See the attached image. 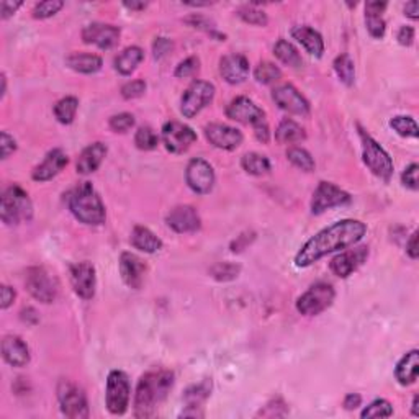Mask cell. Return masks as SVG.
I'll use <instances>...</instances> for the list:
<instances>
[{
    "label": "cell",
    "mask_w": 419,
    "mask_h": 419,
    "mask_svg": "<svg viewBox=\"0 0 419 419\" xmlns=\"http://www.w3.org/2000/svg\"><path fill=\"white\" fill-rule=\"evenodd\" d=\"M367 233V225L359 220H341L316 233L295 256L296 267H308L331 252L355 246Z\"/></svg>",
    "instance_id": "obj_1"
},
{
    "label": "cell",
    "mask_w": 419,
    "mask_h": 419,
    "mask_svg": "<svg viewBox=\"0 0 419 419\" xmlns=\"http://www.w3.org/2000/svg\"><path fill=\"white\" fill-rule=\"evenodd\" d=\"M174 385V373L165 369L148 370L139 378L135 394V416L139 419L154 416Z\"/></svg>",
    "instance_id": "obj_2"
},
{
    "label": "cell",
    "mask_w": 419,
    "mask_h": 419,
    "mask_svg": "<svg viewBox=\"0 0 419 419\" xmlns=\"http://www.w3.org/2000/svg\"><path fill=\"white\" fill-rule=\"evenodd\" d=\"M67 205L76 220L89 226H100L107 220L105 205L90 182H81L67 195Z\"/></svg>",
    "instance_id": "obj_3"
},
{
    "label": "cell",
    "mask_w": 419,
    "mask_h": 419,
    "mask_svg": "<svg viewBox=\"0 0 419 419\" xmlns=\"http://www.w3.org/2000/svg\"><path fill=\"white\" fill-rule=\"evenodd\" d=\"M226 116L235 121H240V123L251 125L252 130H254L257 141H261L262 144L269 143L270 130L266 118V111L262 110L261 107H257L249 97H236V99L228 105Z\"/></svg>",
    "instance_id": "obj_4"
},
{
    "label": "cell",
    "mask_w": 419,
    "mask_h": 419,
    "mask_svg": "<svg viewBox=\"0 0 419 419\" xmlns=\"http://www.w3.org/2000/svg\"><path fill=\"white\" fill-rule=\"evenodd\" d=\"M0 218L6 225H18L33 218V203L20 185L13 184L2 195Z\"/></svg>",
    "instance_id": "obj_5"
},
{
    "label": "cell",
    "mask_w": 419,
    "mask_h": 419,
    "mask_svg": "<svg viewBox=\"0 0 419 419\" xmlns=\"http://www.w3.org/2000/svg\"><path fill=\"white\" fill-rule=\"evenodd\" d=\"M359 135L362 139V159L365 165L373 175L388 182L393 175V160L390 154L364 130H360Z\"/></svg>",
    "instance_id": "obj_6"
},
{
    "label": "cell",
    "mask_w": 419,
    "mask_h": 419,
    "mask_svg": "<svg viewBox=\"0 0 419 419\" xmlns=\"http://www.w3.org/2000/svg\"><path fill=\"white\" fill-rule=\"evenodd\" d=\"M57 401H60L61 411L64 416L71 419H85L89 418V401L79 385L71 380H61L57 385Z\"/></svg>",
    "instance_id": "obj_7"
},
{
    "label": "cell",
    "mask_w": 419,
    "mask_h": 419,
    "mask_svg": "<svg viewBox=\"0 0 419 419\" xmlns=\"http://www.w3.org/2000/svg\"><path fill=\"white\" fill-rule=\"evenodd\" d=\"M130 378L121 370H111L107 378L105 403L107 409L115 416H121L130 406Z\"/></svg>",
    "instance_id": "obj_8"
},
{
    "label": "cell",
    "mask_w": 419,
    "mask_h": 419,
    "mask_svg": "<svg viewBox=\"0 0 419 419\" xmlns=\"http://www.w3.org/2000/svg\"><path fill=\"white\" fill-rule=\"evenodd\" d=\"M25 287L33 298L41 301V303H53L57 296V285L56 277L51 274L45 267H30L27 270Z\"/></svg>",
    "instance_id": "obj_9"
},
{
    "label": "cell",
    "mask_w": 419,
    "mask_h": 419,
    "mask_svg": "<svg viewBox=\"0 0 419 419\" xmlns=\"http://www.w3.org/2000/svg\"><path fill=\"white\" fill-rule=\"evenodd\" d=\"M336 291L333 285L326 282H318L311 285L303 295L296 300V310L305 316L321 315L324 310H328L333 305Z\"/></svg>",
    "instance_id": "obj_10"
},
{
    "label": "cell",
    "mask_w": 419,
    "mask_h": 419,
    "mask_svg": "<svg viewBox=\"0 0 419 419\" xmlns=\"http://www.w3.org/2000/svg\"><path fill=\"white\" fill-rule=\"evenodd\" d=\"M215 97V85L207 81H193L185 89L182 100H180V111L185 118H193L208 107Z\"/></svg>",
    "instance_id": "obj_11"
},
{
    "label": "cell",
    "mask_w": 419,
    "mask_h": 419,
    "mask_svg": "<svg viewBox=\"0 0 419 419\" xmlns=\"http://www.w3.org/2000/svg\"><path fill=\"white\" fill-rule=\"evenodd\" d=\"M352 197L333 182H320L311 197V213L321 215L331 208L349 205Z\"/></svg>",
    "instance_id": "obj_12"
},
{
    "label": "cell",
    "mask_w": 419,
    "mask_h": 419,
    "mask_svg": "<svg viewBox=\"0 0 419 419\" xmlns=\"http://www.w3.org/2000/svg\"><path fill=\"white\" fill-rule=\"evenodd\" d=\"M160 138L169 153L184 154L197 141V133L188 125L180 123V121H167L163 126Z\"/></svg>",
    "instance_id": "obj_13"
},
{
    "label": "cell",
    "mask_w": 419,
    "mask_h": 419,
    "mask_svg": "<svg viewBox=\"0 0 419 419\" xmlns=\"http://www.w3.org/2000/svg\"><path fill=\"white\" fill-rule=\"evenodd\" d=\"M185 180L187 185L198 195H207L215 185V170L212 164L202 158H193L185 169Z\"/></svg>",
    "instance_id": "obj_14"
},
{
    "label": "cell",
    "mask_w": 419,
    "mask_h": 419,
    "mask_svg": "<svg viewBox=\"0 0 419 419\" xmlns=\"http://www.w3.org/2000/svg\"><path fill=\"white\" fill-rule=\"evenodd\" d=\"M272 99L282 110L290 115L308 116L310 115V102L300 94L298 89H295L291 84H284L275 87L272 90Z\"/></svg>",
    "instance_id": "obj_15"
},
{
    "label": "cell",
    "mask_w": 419,
    "mask_h": 419,
    "mask_svg": "<svg viewBox=\"0 0 419 419\" xmlns=\"http://www.w3.org/2000/svg\"><path fill=\"white\" fill-rule=\"evenodd\" d=\"M369 259V247L367 246H357L350 249L348 247V251L341 252L331 261V270H333L334 275L341 277V279H348L349 275H352L355 270L359 269L360 266H364V262H367Z\"/></svg>",
    "instance_id": "obj_16"
},
{
    "label": "cell",
    "mask_w": 419,
    "mask_h": 419,
    "mask_svg": "<svg viewBox=\"0 0 419 419\" xmlns=\"http://www.w3.org/2000/svg\"><path fill=\"white\" fill-rule=\"evenodd\" d=\"M205 136L218 149L225 151H235L242 144L245 136L235 126L225 125V123H210L205 126Z\"/></svg>",
    "instance_id": "obj_17"
},
{
    "label": "cell",
    "mask_w": 419,
    "mask_h": 419,
    "mask_svg": "<svg viewBox=\"0 0 419 419\" xmlns=\"http://www.w3.org/2000/svg\"><path fill=\"white\" fill-rule=\"evenodd\" d=\"M121 30L115 25L109 23H90L82 30V40L87 45H95L100 50H110L118 45Z\"/></svg>",
    "instance_id": "obj_18"
},
{
    "label": "cell",
    "mask_w": 419,
    "mask_h": 419,
    "mask_svg": "<svg viewBox=\"0 0 419 419\" xmlns=\"http://www.w3.org/2000/svg\"><path fill=\"white\" fill-rule=\"evenodd\" d=\"M71 284L76 295L82 300L94 298L97 287L95 267L90 262H77L71 266Z\"/></svg>",
    "instance_id": "obj_19"
},
{
    "label": "cell",
    "mask_w": 419,
    "mask_h": 419,
    "mask_svg": "<svg viewBox=\"0 0 419 419\" xmlns=\"http://www.w3.org/2000/svg\"><path fill=\"white\" fill-rule=\"evenodd\" d=\"M165 223H167L170 230L179 233V235L195 233L202 226L198 212L190 205H179V207L170 210L167 217H165Z\"/></svg>",
    "instance_id": "obj_20"
},
{
    "label": "cell",
    "mask_w": 419,
    "mask_h": 419,
    "mask_svg": "<svg viewBox=\"0 0 419 419\" xmlns=\"http://www.w3.org/2000/svg\"><path fill=\"white\" fill-rule=\"evenodd\" d=\"M146 264L144 261L133 252H123L120 256V275L130 289L138 290L144 282Z\"/></svg>",
    "instance_id": "obj_21"
},
{
    "label": "cell",
    "mask_w": 419,
    "mask_h": 419,
    "mask_svg": "<svg viewBox=\"0 0 419 419\" xmlns=\"http://www.w3.org/2000/svg\"><path fill=\"white\" fill-rule=\"evenodd\" d=\"M67 163H69V159H67V154L64 151L60 148L53 149L46 154L43 163L36 165L32 177L33 180H36V182H48V180L55 179L57 174H61V170L66 167Z\"/></svg>",
    "instance_id": "obj_22"
},
{
    "label": "cell",
    "mask_w": 419,
    "mask_h": 419,
    "mask_svg": "<svg viewBox=\"0 0 419 419\" xmlns=\"http://www.w3.org/2000/svg\"><path fill=\"white\" fill-rule=\"evenodd\" d=\"M220 74L228 84H241L249 76V61L242 55H226L220 61Z\"/></svg>",
    "instance_id": "obj_23"
},
{
    "label": "cell",
    "mask_w": 419,
    "mask_h": 419,
    "mask_svg": "<svg viewBox=\"0 0 419 419\" xmlns=\"http://www.w3.org/2000/svg\"><path fill=\"white\" fill-rule=\"evenodd\" d=\"M4 360L12 367H27L30 364V349L18 336H6L2 341Z\"/></svg>",
    "instance_id": "obj_24"
},
{
    "label": "cell",
    "mask_w": 419,
    "mask_h": 419,
    "mask_svg": "<svg viewBox=\"0 0 419 419\" xmlns=\"http://www.w3.org/2000/svg\"><path fill=\"white\" fill-rule=\"evenodd\" d=\"M210 393H212V380L207 378L197 385H192L185 390L184 401L187 404V411L182 413V416H192V418H202L203 411H198L203 408L202 404L207 401Z\"/></svg>",
    "instance_id": "obj_25"
},
{
    "label": "cell",
    "mask_w": 419,
    "mask_h": 419,
    "mask_svg": "<svg viewBox=\"0 0 419 419\" xmlns=\"http://www.w3.org/2000/svg\"><path fill=\"white\" fill-rule=\"evenodd\" d=\"M107 153H109V149H107V146L100 143V141L87 146L81 153L79 159H77V174L87 175L95 172L102 165V163H104Z\"/></svg>",
    "instance_id": "obj_26"
},
{
    "label": "cell",
    "mask_w": 419,
    "mask_h": 419,
    "mask_svg": "<svg viewBox=\"0 0 419 419\" xmlns=\"http://www.w3.org/2000/svg\"><path fill=\"white\" fill-rule=\"evenodd\" d=\"M291 36H294L311 56L315 57L323 56L324 53L323 36H321L316 30H313L311 27H306V25L295 27L294 30H291Z\"/></svg>",
    "instance_id": "obj_27"
},
{
    "label": "cell",
    "mask_w": 419,
    "mask_h": 419,
    "mask_svg": "<svg viewBox=\"0 0 419 419\" xmlns=\"http://www.w3.org/2000/svg\"><path fill=\"white\" fill-rule=\"evenodd\" d=\"M419 373V352L416 349L409 350L408 354H404L401 360L397 364L394 369V377H397L398 383L403 387L413 385L418 380Z\"/></svg>",
    "instance_id": "obj_28"
},
{
    "label": "cell",
    "mask_w": 419,
    "mask_h": 419,
    "mask_svg": "<svg viewBox=\"0 0 419 419\" xmlns=\"http://www.w3.org/2000/svg\"><path fill=\"white\" fill-rule=\"evenodd\" d=\"M66 64L81 74H95L102 69L104 61L100 56L92 55V53H72L66 57Z\"/></svg>",
    "instance_id": "obj_29"
},
{
    "label": "cell",
    "mask_w": 419,
    "mask_h": 419,
    "mask_svg": "<svg viewBox=\"0 0 419 419\" xmlns=\"http://www.w3.org/2000/svg\"><path fill=\"white\" fill-rule=\"evenodd\" d=\"M130 241L136 249L148 252V254H153V252L163 249V241H160V238L156 236L154 233L146 226H135L133 231H131Z\"/></svg>",
    "instance_id": "obj_30"
},
{
    "label": "cell",
    "mask_w": 419,
    "mask_h": 419,
    "mask_svg": "<svg viewBox=\"0 0 419 419\" xmlns=\"http://www.w3.org/2000/svg\"><path fill=\"white\" fill-rule=\"evenodd\" d=\"M143 60L144 51L141 50L139 46H128L115 57V69L118 71L121 76H131L138 69V66Z\"/></svg>",
    "instance_id": "obj_31"
},
{
    "label": "cell",
    "mask_w": 419,
    "mask_h": 419,
    "mask_svg": "<svg viewBox=\"0 0 419 419\" xmlns=\"http://www.w3.org/2000/svg\"><path fill=\"white\" fill-rule=\"evenodd\" d=\"M305 138H306L305 130L294 120L284 118L280 121V125L277 126V131H275L277 143L294 144V143H300V141H303Z\"/></svg>",
    "instance_id": "obj_32"
},
{
    "label": "cell",
    "mask_w": 419,
    "mask_h": 419,
    "mask_svg": "<svg viewBox=\"0 0 419 419\" xmlns=\"http://www.w3.org/2000/svg\"><path fill=\"white\" fill-rule=\"evenodd\" d=\"M274 55L279 57L284 64L290 66V67H300L301 64H303V60H301V55L298 53V50H296V48L291 45L290 41L284 40V38L275 43Z\"/></svg>",
    "instance_id": "obj_33"
},
{
    "label": "cell",
    "mask_w": 419,
    "mask_h": 419,
    "mask_svg": "<svg viewBox=\"0 0 419 419\" xmlns=\"http://www.w3.org/2000/svg\"><path fill=\"white\" fill-rule=\"evenodd\" d=\"M241 167L251 175H264L270 172V160L259 153H247L242 156Z\"/></svg>",
    "instance_id": "obj_34"
},
{
    "label": "cell",
    "mask_w": 419,
    "mask_h": 419,
    "mask_svg": "<svg viewBox=\"0 0 419 419\" xmlns=\"http://www.w3.org/2000/svg\"><path fill=\"white\" fill-rule=\"evenodd\" d=\"M77 109H79V100L77 97H64L55 105V116L62 125H71L76 118Z\"/></svg>",
    "instance_id": "obj_35"
},
{
    "label": "cell",
    "mask_w": 419,
    "mask_h": 419,
    "mask_svg": "<svg viewBox=\"0 0 419 419\" xmlns=\"http://www.w3.org/2000/svg\"><path fill=\"white\" fill-rule=\"evenodd\" d=\"M334 71L338 74L339 81L343 82L344 85L350 87L354 84L355 79V67H354V61L350 60L349 55H341L334 60Z\"/></svg>",
    "instance_id": "obj_36"
},
{
    "label": "cell",
    "mask_w": 419,
    "mask_h": 419,
    "mask_svg": "<svg viewBox=\"0 0 419 419\" xmlns=\"http://www.w3.org/2000/svg\"><path fill=\"white\" fill-rule=\"evenodd\" d=\"M287 159H289L295 167L305 170V172H313L316 167L313 156H311L306 149L298 148V146H295V148H290L287 151Z\"/></svg>",
    "instance_id": "obj_37"
},
{
    "label": "cell",
    "mask_w": 419,
    "mask_h": 419,
    "mask_svg": "<svg viewBox=\"0 0 419 419\" xmlns=\"http://www.w3.org/2000/svg\"><path fill=\"white\" fill-rule=\"evenodd\" d=\"M135 144L141 151H153L159 146V135L151 126H141L135 135Z\"/></svg>",
    "instance_id": "obj_38"
},
{
    "label": "cell",
    "mask_w": 419,
    "mask_h": 419,
    "mask_svg": "<svg viewBox=\"0 0 419 419\" xmlns=\"http://www.w3.org/2000/svg\"><path fill=\"white\" fill-rule=\"evenodd\" d=\"M390 126H392L399 136H403V138H418V125L411 116H393V118L390 120Z\"/></svg>",
    "instance_id": "obj_39"
},
{
    "label": "cell",
    "mask_w": 419,
    "mask_h": 419,
    "mask_svg": "<svg viewBox=\"0 0 419 419\" xmlns=\"http://www.w3.org/2000/svg\"><path fill=\"white\" fill-rule=\"evenodd\" d=\"M241 272V266L235 262H218L210 269V275L218 282H230L235 280Z\"/></svg>",
    "instance_id": "obj_40"
},
{
    "label": "cell",
    "mask_w": 419,
    "mask_h": 419,
    "mask_svg": "<svg viewBox=\"0 0 419 419\" xmlns=\"http://www.w3.org/2000/svg\"><path fill=\"white\" fill-rule=\"evenodd\" d=\"M236 15L241 18L242 22L249 23V25H257V27H266L269 23V17H267L266 12H262L261 8L256 6H245L238 8Z\"/></svg>",
    "instance_id": "obj_41"
},
{
    "label": "cell",
    "mask_w": 419,
    "mask_h": 419,
    "mask_svg": "<svg viewBox=\"0 0 419 419\" xmlns=\"http://www.w3.org/2000/svg\"><path fill=\"white\" fill-rule=\"evenodd\" d=\"M254 77L257 82H261V84H274V82H277L282 77V71L279 66L274 64V62L264 61L256 67Z\"/></svg>",
    "instance_id": "obj_42"
},
{
    "label": "cell",
    "mask_w": 419,
    "mask_h": 419,
    "mask_svg": "<svg viewBox=\"0 0 419 419\" xmlns=\"http://www.w3.org/2000/svg\"><path fill=\"white\" fill-rule=\"evenodd\" d=\"M362 418H390L393 416V406L387 399H375L360 413Z\"/></svg>",
    "instance_id": "obj_43"
},
{
    "label": "cell",
    "mask_w": 419,
    "mask_h": 419,
    "mask_svg": "<svg viewBox=\"0 0 419 419\" xmlns=\"http://www.w3.org/2000/svg\"><path fill=\"white\" fill-rule=\"evenodd\" d=\"M62 7H64V2H61V0H45V2L36 4L35 8H33V17L45 20V18L56 15Z\"/></svg>",
    "instance_id": "obj_44"
},
{
    "label": "cell",
    "mask_w": 419,
    "mask_h": 419,
    "mask_svg": "<svg viewBox=\"0 0 419 419\" xmlns=\"http://www.w3.org/2000/svg\"><path fill=\"white\" fill-rule=\"evenodd\" d=\"M365 25H367V30L373 38L385 36V32H387V23H385L383 17L378 15V13H365Z\"/></svg>",
    "instance_id": "obj_45"
},
{
    "label": "cell",
    "mask_w": 419,
    "mask_h": 419,
    "mask_svg": "<svg viewBox=\"0 0 419 419\" xmlns=\"http://www.w3.org/2000/svg\"><path fill=\"white\" fill-rule=\"evenodd\" d=\"M289 413V408H287V403L282 398H274L272 401H269L264 406V409H261L257 413V416L262 418H280L285 416Z\"/></svg>",
    "instance_id": "obj_46"
},
{
    "label": "cell",
    "mask_w": 419,
    "mask_h": 419,
    "mask_svg": "<svg viewBox=\"0 0 419 419\" xmlns=\"http://www.w3.org/2000/svg\"><path fill=\"white\" fill-rule=\"evenodd\" d=\"M110 128L115 131V133H126L135 126V116L131 114H118L114 115L109 121Z\"/></svg>",
    "instance_id": "obj_47"
},
{
    "label": "cell",
    "mask_w": 419,
    "mask_h": 419,
    "mask_svg": "<svg viewBox=\"0 0 419 419\" xmlns=\"http://www.w3.org/2000/svg\"><path fill=\"white\" fill-rule=\"evenodd\" d=\"M200 69V61L198 57L195 56H190L187 60H184L180 64L175 67V77H179V79H187V77H192L195 72H198Z\"/></svg>",
    "instance_id": "obj_48"
},
{
    "label": "cell",
    "mask_w": 419,
    "mask_h": 419,
    "mask_svg": "<svg viewBox=\"0 0 419 419\" xmlns=\"http://www.w3.org/2000/svg\"><path fill=\"white\" fill-rule=\"evenodd\" d=\"M146 92V82L141 81V79H136V81H130L126 82V84L121 87V97H123L125 100H133V99H138Z\"/></svg>",
    "instance_id": "obj_49"
},
{
    "label": "cell",
    "mask_w": 419,
    "mask_h": 419,
    "mask_svg": "<svg viewBox=\"0 0 419 419\" xmlns=\"http://www.w3.org/2000/svg\"><path fill=\"white\" fill-rule=\"evenodd\" d=\"M418 170H419V165L416 163H413V164H409L401 174V182H403L404 187L411 188V190H414V192H416V190L419 188Z\"/></svg>",
    "instance_id": "obj_50"
},
{
    "label": "cell",
    "mask_w": 419,
    "mask_h": 419,
    "mask_svg": "<svg viewBox=\"0 0 419 419\" xmlns=\"http://www.w3.org/2000/svg\"><path fill=\"white\" fill-rule=\"evenodd\" d=\"M172 41H170L169 38H156L153 43V53L156 60H163L164 56H167L169 53L172 51Z\"/></svg>",
    "instance_id": "obj_51"
},
{
    "label": "cell",
    "mask_w": 419,
    "mask_h": 419,
    "mask_svg": "<svg viewBox=\"0 0 419 419\" xmlns=\"http://www.w3.org/2000/svg\"><path fill=\"white\" fill-rule=\"evenodd\" d=\"M0 148H2V159H7L8 156L17 151V141L7 131H2L0 135Z\"/></svg>",
    "instance_id": "obj_52"
},
{
    "label": "cell",
    "mask_w": 419,
    "mask_h": 419,
    "mask_svg": "<svg viewBox=\"0 0 419 419\" xmlns=\"http://www.w3.org/2000/svg\"><path fill=\"white\" fill-rule=\"evenodd\" d=\"M397 40L401 46H411L414 41V28L413 27H401L398 30Z\"/></svg>",
    "instance_id": "obj_53"
},
{
    "label": "cell",
    "mask_w": 419,
    "mask_h": 419,
    "mask_svg": "<svg viewBox=\"0 0 419 419\" xmlns=\"http://www.w3.org/2000/svg\"><path fill=\"white\" fill-rule=\"evenodd\" d=\"M15 290L12 289V287L8 285H2V301H0V308L2 310H7L8 306H11L13 301H15Z\"/></svg>",
    "instance_id": "obj_54"
},
{
    "label": "cell",
    "mask_w": 419,
    "mask_h": 419,
    "mask_svg": "<svg viewBox=\"0 0 419 419\" xmlns=\"http://www.w3.org/2000/svg\"><path fill=\"white\" fill-rule=\"evenodd\" d=\"M388 4L387 2H380V0H370V2L365 4V13H378V15H382V13L387 11Z\"/></svg>",
    "instance_id": "obj_55"
},
{
    "label": "cell",
    "mask_w": 419,
    "mask_h": 419,
    "mask_svg": "<svg viewBox=\"0 0 419 419\" xmlns=\"http://www.w3.org/2000/svg\"><path fill=\"white\" fill-rule=\"evenodd\" d=\"M22 6H23L22 2H8V0H4L2 2V18L4 20L11 18Z\"/></svg>",
    "instance_id": "obj_56"
},
{
    "label": "cell",
    "mask_w": 419,
    "mask_h": 419,
    "mask_svg": "<svg viewBox=\"0 0 419 419\" xmlns=\"http://www.w3.org/2000/svg\"><path fill=\"white\" fill-rule=\"evenodd\" d=\"M406 254L411 257V259L416 261L418 259V231H414L411 236H409V240L406 241Z\"/></svg>",
    "instance_id": "obj_57"
},
{
    "label": "cell",
    "mask_w": 419,
    "mask_h": 419,
    "mask_svg": "<svg viewBox=\"0 0 419 419\" xmlns=\"http://www.w3.org/2000/svg\"><path fill=\"white\" fill-rule=\"evenodd\" d=\"M404 15L411 18V20H418L419 18V2L418 0H411L404 6Z\"/></svg>",
    "instance_id": "obj_58"
},
{
    "label": "cell",
    "mask_w": 419,
    "mask_h": 419,
    "mask_svg": "<svg viewBox=\"0 0 419 419\" xmlns=\"http://www.w3.org/2000/svg\"><path fill=\"white\" fill-rule=\"evenodd\" d=\"M360 403H362V397H360V394L349 393L348 397L344 398L343 404H344L345 409H355V408L360 406Z\"/></svg>",
    "instance_id": "obj_59"
},
{
    "label": "cell",
    "mask_w": 419,
    "mask_h": 419,
    "mask_svg": "<svg viewBox=\"0 0 419 419\" xmlns=\"http://www.w3.org/2000/svg\"><path fill=\"white\" fill-rule=\"evenodd\" d=\"M123 6L126 8H130V11H143V8H146L148 4H144V2H125Z\"/></svg>",
    "instance_id": "obj_60"
},
{
    "label": "cell",
    "mask_w": 419,
    "mask_h": 419,
    "mask_svg": "<svg viewBox=\"0 0 419 419\" xmlns=\"http://www.w3.org/2000/svg\"><path fill=\"white\" fill-rule=\"evenodd\" d=\"M418 401H419V397H418V394H414V398H413V416H419Z\"/></svg>",
    "instance_id": "obj_61"
},
{
    "label": "cell",
    "mask_w": 419,
    "mask_h": 419,
    "mask_svg": "<svg viewBox=\"0 0 419 419\" xmlns=\"http://www.w3.org/2000/svg\"><path fill=\"white\" fill-rule=\"evenodd\" d=\"M6 92H7V77L6 74H2V99L4 95H6Z\"/></svg>",
    "instance_id": "obj_62"
}]
</instances>
